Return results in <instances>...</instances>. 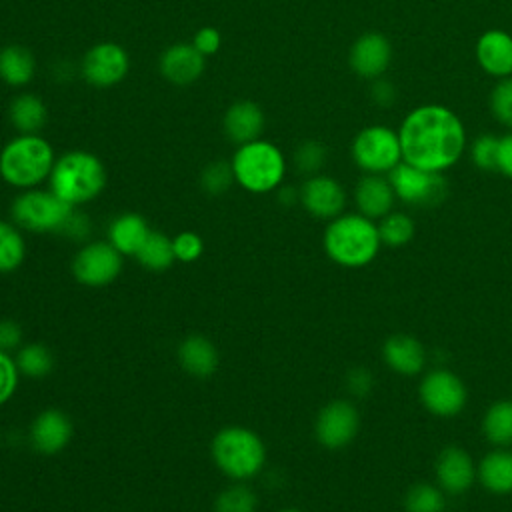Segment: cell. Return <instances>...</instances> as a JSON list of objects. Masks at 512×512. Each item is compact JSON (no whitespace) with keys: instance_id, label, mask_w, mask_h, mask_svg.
<instances>
[{"instance_id":"5","label":"cell","mask_w":512,"mask_h":512,"mask_svg":"<svg viewBox=\"0 0 512 512\" xmlns=\"http://www.w3.org/2000/svg\"><path fill=\"white\" fill-rule=\"evenodd\" d=\"M54 162V150L46 138L18 134L0 150V176L14 188L30 190L48 180Z\"/></svg>"},{"instance_id":"10","label":"cell","mask_w":512,"mask_h":512,"mask_svg":"<svg viewBox=\"0 0 512 512\" xmlns=\"http://www.w3.org/2000/svg\"><path fill=\"white\" fill-rule=\"evenodd\" d=\"M122 258L124 256L108 240L86 242L76 250L70 262V272L82 286L104 288L120 276Z\"/></svg>"},{"instance_id":"38","label":"cell","mask_w":512,"mask_h":512,"mask_svg":"<svg viewBox=\"0 0 512 512\" xmlns=\"http://www.w3.org/2000/svg\"><path fill=\"white\" fill-rule=\"evenodd\" d=\"M470 158L480 170H496L498 166V138L492 134H482L472 142Z\"/></svg>"},{"instance_id":"47","label":"cell","mask_w":512,"mask_h":512,"mask_svg":"<svg viewBox=\"0 0 512 512\" xmlns=\"http://www.w3.org/2000/svg\"><path fill=\"white\" fill-rule=\"evenodd\" d=\"M278 200H280V204H284V206H292L296 200H300V192H296L294 188H290V186H280V190H278Z\"/></svg>"},{"instance_id":"24","label":"cell","mask_w":512,"mask_h":512,"mask_svg":"<svg viewBox=\"0 0 512 512\" xmlns=\"http://www.w3.org/2000/svg\"><path fill=\"white\" fill-rule=\"evenodd\" d=\"M148 234H150L148 222L136 212L118 214L108 226V242L122 256H136V252L140 250Z\"/></svg>"},{"instance_id":"3","label":"cell","mask_w":512,"mask_h":512,"mask_svg":"<svg viewBox=\"0 0 512 512\" xmlns=\"http://www.w3.org/2000/svg\"><path fill=\"white\" fill-rule=\"evenodd\" d=\"M104 162L86 150H70L56 158L48 176L50 190L66 204L78 208L92 202L106 186Z\"/></svg>"},{"instance_id":"31","label":"cell","mask_w":512,"mask_h":512,"mask_svg":"<svg viewBox=\"0 0 512 512\" xmlns=\"http://www.w3.org/2000/svg\"><path fill=\"white\" fill-rule=\"evenodd\" d=\"M26 260V240L14 222L0 220V274L18 270Z\"/></svg>"},{"instance_id":"21","label":"cell","mask_w":512,"mask_h":512,"mask_svg":"<svg viewBox=\"0 0 512 512\" xmlns=\"http://www.w3.org/2000/svg\"><path fill=\"white\" fill-rule=\"evenodd\" d=\"M224 134L234 144H248L252 140H258L264 128V112L256 102L250 100H238L232 106H228L224 120Z\"/></svg>"},{"instance_id":"37","label":"cell","mask_w":512,"mask_h":512,"mask_svg":"<svg viewBox=\"0 0 512 512\" xmlns=\"http://www.w3.org/2000/svg\"><path fill=\"white\" fill-rule=\"evenodd\" d=\"M490 110L494 118L512 130V76L500 78L490 92Z\"/></svg>"},{"instance_id":"6","label":"cell","mask_w":512,"mask_h":512,"mask_svg":"<svg viewBox=\"0 0 512 512\" xmlns=\"http://www.w3.org/2000/svg\"><path fill=\"white\" fill-rule=\"evenodd\" d=\"M230 164L236 184L252 194L278 190L286 174V158L282 150L262 138L240 144Z\"/></svg>"},{"instance_id":"46","label":"cell","mask_w":512,"mask_h":512,"mask_svg":"<svg viewBox=\"0 0 512 512\" xmlns=\"http://www.w3.org/2000/svg\"><path fill=\"white\" fill-rule=\"evenodd\" d=\"M372 100L378 106H390L396 100V90H394L392 82L376 78V82L372 84Z\"/></svg>"},{"instance_id":"12","label":"cell","mask_w":512,"mask_h":512,"mask_svg":"<svg viewBox=\"0 0 512 512\" xmlns=\"http://www.w3.org/2000/svg\"><path fill=\"white\" fill-rule=\"evenodd\" d=\"M466 386L450 370H432L420 382V400L436 416H456L466 404Z\"/></svg>"},{"instance_id":"19","label":"cell","mask_w":512,"mask_h":512,"mask_svg":"<svg viewBox=\"0 0 512 512\" xmlns=\"http://www.w3.org/2000/svg\"><path fill=\"white\" fill-rule=\"evenodd\" d=\"M480 68L494 78L512 76V36L504 30H486L476 42Z\"/></svg>"},{"instance_id":"13","label":"cell","mask_w":512,"mask_h":512,"mask_svg":"<svg viewBox=\"0 0 512 512\" xmlns=\"http://www.w3.org/2000/svg\"><path fill=\"white\" fill-rule=\"evenodd\" d=\"M130 58L126 50L116 42L94 44L82 58L80 70L88 84L108 88L124 80L128 74Z\"/></svg>"},{"instance_id":"1","label":"cell","mask_w":512,"mask_h":512,"mask_svg":"<svg viewBox=\"0 0 512 512\" xmlns=\"http://www.w3.org/2000/svg\"><path fill=\"white\" fill-rule=\"evenodd\" d=\"M402 160L430 172L454 166L466 148L462 120L442 104H422L410 110L398 130Z\"/></svg>"},{"instance_id":"42","label":"cell","mask_w":512,"mask_h":512,"mask_svg":"<svg viewBox=\"0 0 512 512\" xmlns=\"http://www.w3.org/2000/svg\"><path fill=\"white\" fill-rule=\"evenodd\" d=\"M58 234L66 236L70 240H84L90 234V220H88V216L74 208L70 212V216L66 218V222L62 224Z\"/></svg>"},{"instance_id":"11","label":"cell","mask_w":512,"mask_h":512,"mask_svg":"<svg viewBox=\"0 0 512 512\" xmlns=\"http://www.w3.org/2000/svg\"><path fill=\"white\" fill-rule=\"evenodd\" d=\"M360 428V416L352 402L332 400L320 408L314 422L316 440L330 450L348 446Z\"/></svg>"},{"instance_id":"18","label":"cell","mask_w":512,"mask_h":512,"mask_svg":"<svg viewBox=\"0 0 512 512\" xmlns=\"http://www.w3.org/2000/svg\"><path fill=\"white\" fill-rule=\"evenodd\" d=\"M206 56H202L192 44H172L160 56V74L176 86L194 84L204 72Z\"/></svg>"},{"instance_id":"40","label":"cell","mask_w":512,"mask_h":512,"mask_svg":"<svg viewBox=\"0 0 512 512\" xmlns=\"http://www.w3.org/2000/svg\"><path fill=\"white\" fill-rule=\"evenodd\" d=\"M18 378L20 372L16 360L10 356V352L0 350V406L14 396L18 388Z\"/></svg>"},{"instance_id":"30","label":"cell","mask_w":512,"mask_h":512,"mask_svg":"<svg viewBox=\"0 0 512 512\" xmlns=\"http://www.w3.org/2000/svg\"><path fill=\"white\" fill-rule=\"evenodd\" d=\"M482 432L486 440L494 446L512 444V400L494 402L482 420Z\"/></svg>"},{"instance_id":"22","label":"cell","mask_w":512,"mask_h":512,"mask_svg":"<svg viewBox=\"0 0 512 512\" xmlns=\"http://www.w3.org/2000/svg\"><path fill=\"white\" fill-rule=\"evenodd\" d=\"M354 200L362 216L376 220L392 210L396 194L388 178L382 174H366L356 184Z\"/></svg>"},{"instance_id":"43","label":"cell","mask_w":512,"mask_h":512,"mask_svg":"<svg viewBox=\"0 0 512 512\" xmlns=\"http://www.w3.org/2000/svg\"><path fill=\"white\" fill-rule=\"evenodd\" d=\"M222 44L220 32L212 26H202L200 30H196L194 38H192V46L202 54V56H210L216 54L218 48Z\"/></svg>"},{"instance_id":"9","label":"cell","mask_w":512,"mask_h":512,"mask_svg":"<svg viewBox=\"0 0 512 512\" xmlns=\"http://www.w3.org/2000/svg\"><path fill=\"white\" fill-rule=\"evenodd\" d=\"M388 180L396 198L410 206L432 208L438 206L448 194V182L442 172L422 170L404 160L388 172Z\"/></svg>"},{"instance_id":"33","label":"cell","mask_w":512,"mask_h":512,"mask_svg":"<svg viewBox=\"0 0 512 512\" xmlns=\"http://www.w3.org/2000/svg\"><path fill=\"white\" fill-rule=\"evenodd\" d=\"M414 220L404 212H388L380 218L378 234L386 246H404L414 236Z\"/></svg>"},{"instance_id":"17","label":"cell","mask_w":512,"mask_h":512,"mask_svg":"<svg viewBox=\"0 0 512 512\" xmlns=\"http://www.w3.org/2000/svg\"><path fill=\"white\" fill-rule=\"evenodd\" d=\"M476 478V468L470 454L458 446H448L438 454L436 480L448 494H464Z\"/></svg>"},{"instance_id":"34","label":"cell","mask_w":512,"mask_h":512,"mask_svg":"<svg viewBox=\"0 0 512 512\" xmlns=\"http://www.w3.org/2000/svg\"><path fill=\"white\" fill-rule=\"evenodd\" d=\"M258 498L244 482L226 486L214 500V512H256Z\"/></svg>"},{"instance_id":"48","label":"cell","mask_w":512,"mask_h":512,"mask_svg":"<svg viewBox=\"0 0 512 512\" xmlns=\"http://www.w3.org/2000/svg\"><path fill=\"white\" fill-rule=\"evenodd\" d=\"M280 512H302V510H298V508H284V510H280Z\"/></svg>"},{"instance_id":"25","label":"cell","mask_w":512,"mask_h":512,"mask_svg":"<svg viewBox=\"0 0 512 512\" xmlns=\"http://www.w3.org/2000/svg\"><path fill=\"white\" fill-rule=\"evenodd\" d=\"M476 476L480 478L482 486L492 494H510L512 492V452L508 450H492L488 452Z\"/></svg>"},{"instance_id":"15","label":"cell","mask_w":512,"mask_h":512,"mask_svg":"<svg viewBox=\"0 0 512 512\" xmlns=\"http://www.w3.org/2000/svg\"><path fill=\"white\" fill-rule=\"evenodd\" d=\"M298 192H300V204L314 218L332 220L340 216L346 206V192L342 184L324 174L308 176Z\"/></svg>"},{"instance_id":"2","label":"cell","mask_w":512,"mask_h":512,"mask_svg":"<svg viewBox=\"0 0 512 512\" xmlns=\"http://www.w3.org/2000/svg\"><path fill=\"white\" fill-rule=\"evenodd\" d=\"M322 244L328 258L338 266L362 268L376 258L382 242L378 226L358 212L332 218L324 230Z\"/></svg>"},{"instance_id":"45","label":"cell","mask_w":512,"mask_h":512,"mask_svg":"<svg viewBox=\"0 0 512 512\" xmlns=\"http://www.w3.org/2000/svg\"><path fill=\"white\" fill-rule=\"evenodd\" d=\"M498 172L512 178V130L498 138Z\"/></svg>"},{"instance_id":"7","label":"cell","mask_w":512,"mask_h":512,"mask_svg":"<svg viewBox=\"0 0 512 512\" xmlns=\"http://www.w3.org/2000/svg\"><path fill=\"white\" fill-rule=\"evenodd\" d=\"M74 206L66 204L52 190L30 188L20 192L10 208L12 222L26 232L58 234Z\"/></svg>"},{"instance_id":"8","label":"cell","mask_w":512,"mask_h":512,"mask_svg":"<svg viewBox=\"0 0 512 512\" xmlns=\"http://www.w3.org/2000/svg\"><path fill=\"white\" fill-rule=\"evenodd\" d=\"M350 152L356 166L366 174H384L402 162L398 132L382 124L362 128L354 136Z\"/></svg>"},{"instance_id":"26","label":"cell","mask_w":512,"mask_h":512,"mask_svg":"<svg viewBox=\"0 0 512 512\" xmlns=\"http://www.w3.org/2000/svg\"><path fill=\"white\" fill-rule=\"evenodd\" d=\"M46 116V104L32 92L14 96L8 106V118L18 134H38L46 124Z\"/></svg>"},{"instance_id":"36","label":"cell","mask_w":512,"mask_h":512,"mask_svg":"<svg viewBox=\"0 0 512 512\" xmlns=\"http://www.w3.org/2000/svg\"><path fill=\"white\" fill-rule=\"evenodd\" d=\"M326 156H328V150H326V146L322 142H318V140H304L294 150V164H296L300 174L314 176L326 164Z\"/></svg>"},{"instance_id":"14","label":"cell","mask_w":512,"mask_h":512,"mask_svg":"<svg viewBox=\"0 0 512 512\" xmlns=\"http://www.w3.org/2000/svg\"><path fill=\"white\" fill-rule=\"evenodd\" d=\"M72 434L74 424L66 412H62L60 408H44L32 418L28 440L34 452L52 456L62 452L70 444Z\"/></svg>"},{"instance_id":"41","label":"cell","mask_w":512,"mask_h":512,"mask_svg":"<svg viewBox=\"0 0 512 512\" xmlns=\"http://www.w3.org/2000/svg\"><path fill=\"white\" fill-rule=\"evenodd\" d=\"M24 344V330L14 318L0 320V350L12 352Z\"/></svg>"},{"instance_id":"27","label":"cell","mask_w":512,"mask_h":512,"mask_svg":"<svg viewBox=\"0 0 512 512\" xmlns=\"http://www.w3.org/2000/svg\"><path fill=\"white\" fill-rule=\"evenodd\" d=\"M36 74L32 52L20 44H8L0 50V78L8 86H26Z\"/></svg>"},{"instance_id":"39","label":"cell","mask_w":512,"mask_h":512,"mask_svg":"<svg viewBox=\"0 0 512 512\" xmlns=\"http://www.w3.org/2000/svg\"><path fill=\"white\" fill-rule=\"evenodd\" d=\"M172 248H174V258L178 262L190 264V262H196L202 256L204 240L200 238V234L186 230V232H178L172 238Z\"/></svg>"},{"instance_id":"32","label":"cell","mask_w":512,"mask_h":512,"mask_svg":"<svg viewBox=\"0 0 512 512\" xmlns=\"http://www.w3.org/2000/svg\"><path fill=\"white\" fill-rule=\"evenodd\" d=\"M444 508H446L444 490L428 482L412 484L404 496L406 512H444Z\"/></svg>"},{"instance_id":"29","label":"cell","mask_w":512,"mask_h":512,"mask_svg":"<svg viewBox=\"0 0 512 512\" xmlns=\"http://www.w3.org/2000/svg\"><path fill=\"white\" fill-rule=\"evenodd\" d=\"M136 260L140 262L142 268L150 272H164L174 264V248H172V238L166 236L164 232L150 230L148 238L136 252Z\"/></svg>"},{"instance_id":"35","label":"cell","mask_w":512,"mask_h":512,"mask_svg":"<svg viewBox=\"0 0 512 512\" xmlns=\"http://www.w3.org/2000/svg\"><path fill=\"white\" fill-rule=\"evenodd\" d=\"M234 172L232 164L226 160H214L200 172V186L210 196H220L230 190L234 184Z\"/></svg>"},{"instance_id":"23","label":"cell","mask_w":512,"mask_h":512,"mask_svg":"<svg viewBox=\"0 0 512 512\" xmlns=\"http://www.w3.org/2000/svg\"><path fill=\"white\" fill-rule=\"evenodd\" d=\"M382 358L394 372L402 376H414L424 368L426 352L416 338L394 334L384 342Z\"/></svg>"},{"instance_id":"44","label":"cell","mask_w":512,"mask_h":512,"mask_svg":"<svg viewBox=\"0 0 512 512\" xmlns=\"http://www.w3.org/2000/svg\"><path fill=\"white\" fill-rule=\"evenodd\" d=\"M346 388L354 396H366L372 388V374L366 368H352L346 376Z\"/></svg>"},{"instance_id":"16","label":"cell","mask_w":512,"mask_h":512,"mask_svg":"<svg viewBox=\"0 0 512 512\" xmlns=\"http://www.w3.org/2000/svg\"><path fill=\"white\" fill-rule=\"evenodd\" d=\"M392 60V46L380 32H366L350 48V68L366 80L380 78Z\"/></svg>"},{"instance_id":"4","label":"cell","mask_w":512,"mask_h":512,"mask_svg":"<svg viewBox=\"0 0 512 512\" xmlns=\"http://www.w3.org/2000/svg\"><path fill=\"white\" fill-rule=\"evenodd\" d=\"M210 456L216 468L234 482L258 476L266 464V444L246 426H224L210 442Z\"/></svg>"},{"instance_id":"20","label":"cell","mask_w":512,"mask_h":512,"mask_svg":"<svg viewBox=\"0 0 512 512\" xmlns=\"http://www.w3.org/2000/svg\"><path fill=\"white\" fill-rule=\"evenodd\" d=\"M176 358L182 370L194 378L212 376L220 364V354L216 344L202 334L186 336L176 348Z\"/></svg>"},{"instance_id":"28","label":"cell","mask_w":512,"mask_h":512,"mask_svg":"<svg viewBox=\"0 0 512 512\" xmlns=\"http://www.w3.org/2000/svg\"><path fill=\"white\" fill-rule=\"evenodd\" d=\"M14 360H16L20 376H26L30 380L46 378L54 370V364H56L52 350L42 342L22 344L16 350Z\"/></svg>"}]
</instances>
